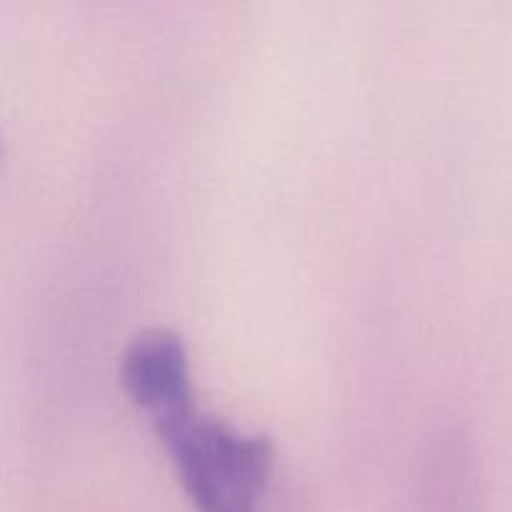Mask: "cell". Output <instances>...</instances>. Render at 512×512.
Returning <instances> with one entry per match:
<instances>
[{
  "instance_id": "6da1fadb",
  "label": "cell",
  "mask_w": 512,
  "mask_h": 512,
  "mask_svg": "<svg viewBox=\"0 0 512 512\" xmlns=\"http://www.w3.org/2000/svg\"><path fill=\"white\" fill-rule=\"evenodd\" d=\"M148 415L195 510L260 512L275 458L268 435L245 433L205 413L195 405L193 390Z\"/></svg>"
},
{
  "instance_id": "7a4b0ae2",
  "label": "cell",
  "mask_w": 512,
  "mask_h": 512,
  "mask_svg": "<svg viewBox=\"0 0 512 512\" xmlns=\"http://www.w3.org/2000/svg\"><path fill=\"white\" fill-rule=\"evenodd\" d=\"M120 380L133 403L145 413L193 390L183 338L165 328L138 333L120 355Z\"/></svg>"
}]
</instances>
